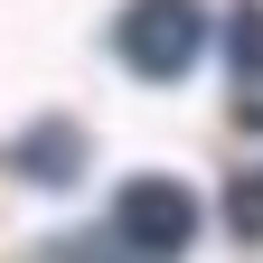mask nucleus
Returning a JSON list of instances; mask_svg holds the SVG:
<instances>
[{"label": "nucleus", "mask_w": 263, "mask_h": 263, "mask_svg": "<svg viewBox=\"0 0 263 263\" xmlns=\"http://www.w3.org/2000/svg\"><path fill=\"white\" fill-rule=\"evenodd\" d=\"M47 263H132V254H122V235L104 226V235H94V245H57Z\"/></svg>", "instance_id": "6"}, {"label": "nucleus", "mask_w": 263, "mask_h": 263, "mask_svg": "<svg viewBox=\"0 0 263 263\" xmlns=\"http://www.w3.org/2000/svg\"><path fill=\"white\" fill-rule=\"evenodd\" d=\"M113 47L132 76H151V85H179L197 57H207V10L197 0H132L122 28H113Z\"/></svg>", "instance_id": "1"}, {"label": "nucleus", "mask_w": 263, "mask_h": 263, "mask_svg": "<svg viewBox=\"0 0 263 263\" xmlns=\"http://www.w3.org/2000/svg\"><path fill=\"white\" fill-rule=\"evenodd\" d=\"M113 235H122L132 263H179V254L197 245V197H188L179 179H132V188L113 197Z\"/></svg>", "instance_id": "2"}, {"label": "nucleus", "mask_w": 263, "mask_h": 263, "mask_svg": "<svg viewBox=\"0 0 263 263\" xmlns=\"http://www.w3.org/2000/svg\"><path fill=\"white\" fill-rule=\"evenodd\" d=\"M226 113L235 132H263V0H235L226 19Z\"/></svg>", "instance_id": "3"}, {"label": "nucleus", "mask_w": 263, "mask_h": 263, "mask_svg": "<svg viewBox=\"0 0 263 263\" xmlns=\"http://www.w3.org/2000/svg\"><path fill=\"white\" fill-rule=\"evenodd\" d=\"M226 226H235L245 245H263V170H245L235 188H226Z\"/></svg>", "instance_id": "4"}, {"label": "nucleus", "mask_w": 263, "mask_h": 263, "mask_svg": "<svg viewBox=\"0 0 263 263\" xmlns=\"http://www.w3.org/2000/svg\"><path fill=\"white\" fill-rule=\"evenodd\" d=\"M28 179H76V132H38L28 141Z\"/></svg>", "instance_id": "5"}]
</instances>
